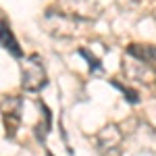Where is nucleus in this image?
<instances>
[{"label":"nucleus","mask_w":156,"mask_h":156,"mask_svg":"<svg viewBox=\"0 0 156 156\" xmlns=\"http://www.w3.org/2000/svg\"><path fill=\"white\" fill-rule=\"evenodd\" d=\"M21 85L27 92H37L46 85V69L37 54L21 60Z\"/></svg>","instance_id":"nucleus-1"},{"label":"nucleus","mask_w":156,"mask_h":156,"mask_svg":"<svg viewBox=\"0 0 156 156\" xmlns=\"http://www.w3.org/2000/svg\"><path fill=\"white\" fill-rule=\"evenodd\" d=\"M110 0H62V11L77 21H92L104 12Z\"/></svg>","instance_id":"nucleus-2"},{"label":"nucleus","mask_w":156,"mask_h":156,"mask_svg":"<svg viewBox=\"0 0 156 156\" xmlns=\"http://www.w3.org/2000/svg\"><path fill=\"white\" fill-rule=\"evenodd\" d=\"M121 144L123 133L117 125H106L96 135V148L100 156H121Z\"/></svg>","instance_id":"nucleus-3"},{"label":"nucleus","mask_w":156,"mask_h":156,"mask_svg":"<svg viewBox=\"0 0 156 156\" xmlns=\"http://www.w3.org/2000/svg\"><path fill=\"white\" fill-rule=\"evenodd\" d=\"M44 23H46L50 34L60 37H69L75 34V27H77L79 21L71 15H67L65 11H48L46 17H44Z\"/></svg>","instance_id":"nucleus-4"},{"label":"nucleus","mask_w":156,"mask_h":156,"mask_svg":"<svg viewBox=\"0 0 156 156\" xmlns=\"http://www.w3.org/2000/svg\"><path fill=\"white\" fill-rule=\"evenodd\" d=\"M127 56L140 60L146 65L150 71H156V46H148V44H131L127 48Z\"/></svg>","instance_id":"nucleus-5"},{"label":"nucleus","mask_w":156,"mask_h":156,"mask_svg":"<svg viewBox=\"0 0 156 156\" xmlns=\"http://www.w3.org/2000/svg\"><path fill=\"white\" fill-rule=\"evenodd\" d=\"M2 46L9 50L12 56H17V58H19L21 54H23V52H21V48H19V44L15 42V37H12L11 29H9L6 25H2Z\"/></svg>","instance_id":"nucleus-6"},{"label":"nucleus","mask_w":156,"mask_h":156,"mask_svg":"<svg viewBox=\"0 0 156 156\" xmlns=\"http://www.w3.org/2000/svg\"><path fill=\"white\" fill-rule=\"evenodd\" d=\"M19 110H4V127H6V135L12 137L17 133V127H19Z\"/></svg>","instance_id":"nucleus-7"},{"label":"nucleus","mask_w":156,"mask_h":156,"mask_svg":"<svg viewBox=\"0 0 156 156\" xmlns=\"http://www.w3.org/2000/svg\"><path fill=\"white\" fill-rule=\"evenodd\" d=\"M115 85L119 87V90H121V92H123V94H127V100H129V102H137V94H135V92H131L129 87H125V85L117 83V81H115Z\"/></svg>","instance_id":"nucleus-8"}]
</instances>
